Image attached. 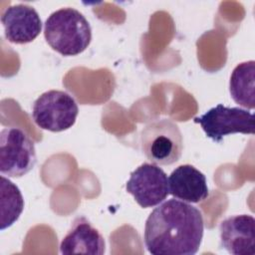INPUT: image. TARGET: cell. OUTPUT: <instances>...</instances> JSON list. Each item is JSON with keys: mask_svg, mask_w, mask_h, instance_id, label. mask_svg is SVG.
Returning a JSON list of instances; mask_svg holds the SVG:
<instances>
[{"mask_svg": "<svg viewBox=\"0 0 255 255\" xmlns=\"http://www.w3.org/2000/svg\"><path fill=\"white\" fill-rule=\"evenodd\" d=\"M201 211L182 200L162 201L148 215L143 239L152 255H194L203 238Z\"/></svg>", "mask_w": 255, "mask_h": 255, "instance_id": "1", "label": "cell"}, {"mask_svg": "<svg viewBox=\"0 0 255 255\" xmlns=\"http://www.w3.org/2000/svg\"><path fill=\"white\" fill-rule=\"evenodd\" d=\"M44 36L54 51L63 56H76L89 47L92 29L80 11L65 7L56 10L47 18Z\"/></svg>", "mask_w": 255, "mask_h": 255, "instance_id": "2", "label": "cell"}, {"mask_svg": "<svg viewBox=\"0 0 255 255\" xmlns=\"http://www.w3.org/2000/svg\"><path fill=\"white\" fill-rule=\"evenodd\" d=\"M142 152L154 164L176 162L183 151V139L178 126L168 119L149 122L140 133Z\"/></svg>", "mask_w": 255, "mask_h": 255, "instance_id": "3", "label": "cell"}, {"mask_svg": "<svg viewBox=\"0 0 255 255\" xmlns=\"http://www.w3.org/2000/svg\"><path fill=\"white\" fill-rule=\"evenodd\" d=\"M79 114L75 99L64 91L50 90L33 104L32 118L42 129L59 132L72 128Z\"/></svg>", "mask_w": 255, "mask_h": 255, "instance_id": "4", "label": "cell"}, {"mask_svg": "<svg viewBox=\"0 0 255 255\" xmlns=\"http://www.w3.org/2000/svg\"><path fill=\"white\" fill-rule=\"evenodd\" d=\"M37 161L34 141L21 128H4L0 132V172L8 177H21Z\"/></svg>", "mask_w": 255, "mask_h": 255, "instance_id": "5", "label": "cell"}, {"mask_svg": "<svg viewBox=\"0 0 255 255\" xmlns=\"http://www.w3.org/2000/svg\"><path fill=\"white\" fill-rule=\"evenodd\" d=\"M206 136L215 142H220L224 136L231 133L254 134V115L239 107L228 108L222 104L209 109L200 117L194 118Z\"/></svg>", "mask_w": 255, "mask_h": 255, "instance_id": "6", "label": "cell"}, {"mask_svg": "<svg viewBox=\"0 0 255 255\" xmlns=\"http://www.w3.org/2000/svg\"><path fill=\"white\" fill-rule=\"evenodd\" d=\"M126 188L142 208L158 205L169 194L166 173L158 165L147 162L140 164L130 173Z\"/></svg>", "mask_w": 255, "mask_h": 255, "instance_id": "7", "label": "cell"}, {"mask_svg": "<svg viewBox=\"0 0 255 255\" xmlns=\"http://www.w3.org/2000/svg\"><path fill=\"white\" fill-rule=\"evenodd\" d=\"M1 22L6 39L14 44H27L35 40L42 30V21L36 9L27 4L8 6Z\"/></svg>", "mask_w": 255, "mask_h": 255, "instance_id": "8", "label": "cell"}, {"mask_svg": "<svg viewBox=\"0 0 255 255\" xmlns=\"http://www.w3.org/2000/svg\"><path fill=\"white\" fill-rule=\"evenodd\" d=\"M221 246L233 255L255 254V219L249 214L233 215L219 225Z\"/></svg>", "mask_w": 255, "mask_h": 255, "instance_id": "9", "label": "cell"}, {"mask_svg": "<svg viewBox=\"0 0 255 255\" xmlns=\"http://www.w3.org/2000/svg\"><path fill=\"white\" fill-rule=\"evenodd\" d=\"M106 242L100 231L85 217H77L60 243V252L70 254L103 255Z\"/></svg>", "mask_w": 255, "mask_h": 255, "instance_id": "10", "label": "cell"}, {"mask_svg": "<svg viewBox=\"0 0 255 255\" xmlns=\"http://www.w3.org/2000/svg\"><path fill=\"white\" fill-rule=\"evenodd\" d=\"M169 194L187 203H199L209 196L205 175L191 164H182L168 177Z\"/></svg>", "mask_w": 255, "mask_h": 255, "instance_id": "11", "label": "cell"}, {"mask_svg": "<svg viewBox=\"0 0 255 255\" xmlns=\"http://www.w3.org/2000/svg\"><path fill=\"white\" fill-rule=\"evenodd\" d=\"M229 91L233 101L246 109L255 108V62L253 60L238 64L232 71Z\"/></svg>", "mask_w": 255, "mask_h": 255, "instance_id": "12", "label": "cell"}, {"mask_svg": "<svg viewBox=\"0 0 255 255\" xmlns=\"http://www.w3.org/2000/svg\"><path fill=\"white\" fill-rule=\"evenodd\" d=\"M24 209V199L17 185L4 175L1 176V230H4L20 217Z\"/></svg>", "mask_w": 255, "mask_h": 255, "instance_id": "13", "label": "cell"}]
</instances>
